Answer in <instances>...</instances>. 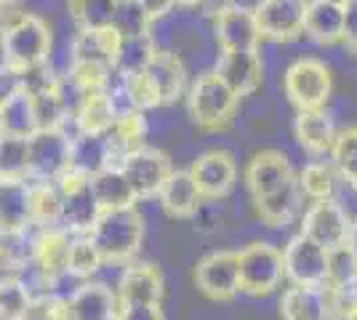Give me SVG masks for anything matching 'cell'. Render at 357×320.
<instances>
[{
  "mask_svg": "<svg viewBox=\"0 0 357 320\" xmlns=\"http://www.w3.org/2000/svg\"><path fill=\"white\" fill-rule=\"evenodd\" d=\"M195 283L208 299L229 302L240 294V267L238 251H213L197 261Z\"/></svg>",
  "mask_w": 357,
  "mask_h": 320,
  "instance_id": "30bf717a",
  "label": "cell"
},
{
  "mask_svg": "<svg viewBox=\"0 0 357 320\" xmlns=\"http://www.w3.org/2000/svg\"><path fill=\"white\" fill-rule=\"evenodd\" d=\"M107 320H118V315H112V318H107Z\"/></svg>",
  "mask_w": 357,
  "mask_h": 320,
  "instance_id": "9f6ffc18",
  "label": "cell"
},
{
  "mask_svg": "<svg viewBox=\"0 0 357 320\" xmlns=\"http://www.w3.org/2000/svg\"><path fill=\"white\" fill-rule=\"evenodd\" d=\"M192 174L197 192L203 200H219L224 198L235 182H238V166L235 158L224 150H208V153L197 155L192 160Z\"/></svg>",
  "mask_w": 357,
  "mask_h": 320,
  "instance_id": "4fadbf2b",
  "label": "cell"
},
{
  "mask_svg": "<svg viewBox=\"0 0 357 320\" xmlns=\"http://www.w3.org/2000/svg\"><path fill=\"white\" fill-rule=\"evenodd\" d=\"M280 315L283 320H331L326 286H294L280 299Z\"/></svg>",
  "mask_w": 357,
  "mask_h": 320,
  "instance_id": "603a6c76",
  "label": "cell"
},
{
  "mask_svg": "<svg viewBox=\"0 0 357 320\" xmlns=\"http://www.w3.org/2000/svg\"><path fill=\"white\" fill-rule=\"evenodd\" d=\"M32 296L27 291L16 283L14 277L8 280H0V315H8V318H22L30 307Z\"/></svg>",
  "mask_w": 357,
  "mask_h": 320,
  "instance_id": "b9f144b4",
  "label": "cell"
},
{
  "mask_svg": "<svg viewBox=\"0 0 357 320\" xmlns=\"http://www.w3.org/2000/svg\"><path fill=\"white\" fill-rule=\"evenodd\" d=\"M333 168L342 174L347 182L357 184V128H344L336 134V142L331 147Z\"/></svg>",
  "mask_w": 357,
  "mask_h": 320,
  "instance_id": "74e56055",
  "label": "cell"
},
{
  "mask_svg": "<svg viewBox=\"0 0 357 320\" xmlns=\"http://www.w3.org/2000/svg\"><path fill=\"white\" fill-rule=\"evenodd\" d=\"M120 35L112 27L102 30H77L75 38H70L73 64H91V67H105L112 70L115 54H118Z\"/></svg>",
  "mask_w": 357,
  "mask_h": 320,
  "instance_id": "d6986e66",
  "label": "cell"
},
{
  "mask_svg": "<svg viewBox=\"0 0 357 320\" xmlns=\"http://www.w3.org/2000/svg\"><path fill=\"white\" fill-rule=\"evenodd\" d=\"M0 320H22V318H8V315H0Z\"/></svg>",
  "mask_w": 357,
  "mask_h": 320,
  "instance_id": "11a10c76",
  "label": "cell"
},
{
  "mask_svg": "<svg viewBox=\"0 0 357 320\" xmlns=\"http://www.w3.org/2000/svg\"><path fill=\"white\" fill-rule=\"evenodd\" d=\"M59 219H56V229H64L70 235H89L91 227L96 224L102 206L96 203L93 192H91L89 179L75 176V174H64L59 182Z\"/></svg>",
  "mask_w": 357,
  "mask_h": 320,
  "instance_id": "52a82bcc",
  "label": "cell"
},
{
  "mask_svg": "<svg viewBox=\"0 0 357 320\" xmlns=\"http://www.w3.org/2000/svg\"><path fill=\"white\" fill-rule=\"evenodd\" d=\"M102 257L96 251V245L89 241V235H75L73 243H70V261H67V270L75 273L77 277L89 280L91 275L99 270Z\"/></svg>",
  "mask_w": 357,
  "mask_h": 320,
  "instance_id": "f35d334b",
  "label": "cell"
},
{
  "mask_svg": "<svg viewBox=\"0 0 357 320\" xmlns=\"http://www.w3.org/2000/svg\"><path fill=\"white\" fill-rule=\"evenodd\" d=\"M213 35H216V43L222 46V51H253L261 40L253 8H243V6H235V8L224 11L222 16H216Z\"/></svg>",
  "mask_w": 357,
  "mask_h": 320,
  "instance_id": "e0dca14e",
  "label": "cell"
},
{
  "mask_svg": "<svg viewBox=\"0 0 357 320\" xmlns=\"http://www.w3.org/2000/svg\"><path fill=\"white\" fill-rule=\"evenodd\" d=\"M115 294L120 305H160L165 294L163 275L155 264H126Z\"/></svg>",
  "mask_w": 357,
  "mask_h": 320,
  "instance_id": "5bb4252c",
  "label": "cell"
},
{
  "mask_svg": "<svg viewBox=\"0 0 357 320\" xmlns=\"http://www.w3.org/2000/svg\"><path fill=\"white\" fill-rule=\"evenodd\" d=\"M118 294L102 283L86 280L73 299L64 305V315L70 320H107L118 315Z\"/></svg>",
  "mask_w": 357,
  "mask_h": 320,
  "instance_id": "ffe728a7",
  "label": "cell"
},
{
  "mask_svg": "<svg viewBox=\"0 0 357 320\" xmlns=\"http://www.w3.org/2000/svg\"><path fill=\"white\" fill-rule=\"evenodd\" d=\"M144 75L152 83L160 105H174L176 99H181V93L187 89V67L174 51L158 48L152 61L147 64V70H144Z\"/></svg>",
  "mask_w": 357,
  "mask_h": 320,
  "instance_id": "ac0fdd59",
  "label": "cell"
},
{
  "mask_svg": "<svg viewBox=\"0 0 357 320\" xmlns=\"http://www.w3.org/2000/svg\"><path fill=\"white\" fill-rule=\"evenodd\" d=\"M0 125L3 134L11 137H32L38 131V121H35V107H32V96L27 91H19L11 96L6 105H0Z\"/></svg>",
  "mask_w": 357,
  "mask_h": 320,
  "instance_id": "4dcf8cb0",
  "label": "cell"
},
{
  "mask_svg": "<svg viewBox=\"0 0 357 320\" xmlns=\"http://www.w3.org/2000/svg\"><path fill=\"white\" fill-rule=\"evenodd\" d=\"M344 245L349 248V254L357 259V219L355 222H349V229H347V241H344Z\"/></svg>",
  "mask_w": 357,
  "mask_h": 320,
  "instance_id": "c3c4849f",
  "label": "cell"
},
{
  "mask_svg": "<svg viewBox=\"0 0 357 320\" xmlns=\"http://www.w3.org/2000/svg\"><path fill=\"white\" fill-rule=\"evenodd\" d=\"M30 224V182H0V232H16Z\"/></svg>",
  "mask_w": 357,
  "mask_h": 320,
  "instance_id": "484cf974",
  "label": "cell"
},
{
  "mask_svg": "<svg viewBox=\"0 0 357 320\" xmlns=\"http://www.w3.org/2000/svg\"><path fill=\"white\" fill-rule=\"evenodd\" d=\"M118 320H165L160 305H120Z\"/></svg>",
  "mask_w": 357,
  "mask_h": 320,
  "instance_id": "f6af8a7d",
  "label": "cell"
},
{
  "mask_svg": "<svg viewBox=\"0 0 357 320\" xmlns=\"http://www.w3.org/2000/svg\"><path fill=\"white\" fill-rule=\"evenodd\" d=\"M298 190L301 195L312 200H326L333 198V187H336V168L333 163H326V160H314V163H307L298 174Z\"/></svg>",
  "mask_w": 357,
  "mask_h": 320,
  "instance_id": "d590c367",
  "label": "cell"
},
{
  "mask_svg": "<svg viewBox=\"0 0 357 320\" xmlns=\"http://www.w3.org/2000/svg\"><path fill=\"white\" fill-rule=\"evenodd\" d=\"M139 6L147 11L152 24H158L160 19H165V16L176 8V0H139Z\"/></svg>",
  "mask_w": 357,
  "mask_h": 320,
  "instance_id": "bcb514c9",
  "label": "cell"
},
{
  "mask_svg": "<svg viewBox=\"0 0 357 320\" xmlns=\"http://www.w3.org/2000/svg\"><path fill=\"white\" fill-rule=\"evenodd\" d=\"M240 96L216 73H206L195 80L187 93L190 118L203 131H222L238 112Z\"/></svg>",
  "mask_w": 357,
  "mask_h": 320,
  "instance_id": "3957f363",
  "label": "cell"
},
{
  "mask_svg": "<svg viewBox=\"0 0 357 320\" xmlns=\"http://www.w3.org/2000/svg\"><path fill=\"white\" fill-rule=\"evenodd\" d=\"M59 184L56 182H30L32 224L40 229L56 227L59 219Z\"/></svg>",
  "mask_w": 357,
  "mask_h": 320,
  "instance_id": "d6a6232c",
  "label": "cell"
},
{
  "mask_svg": "<svg viewBox=\"0 0 357 320\" xmlns=\"http://www.w3.org/2000/svg\"><path fill=\"white\" fill-rule=\"evenodd\" d=\"M349 289H352V294L357 296V275H355V280H352V286H349Z\"/></svg>",
  "mask_w": 357,
  "mask_h": 320,
  "instance_id": "f5cc1de1",
  "label": "cell"
},
{
  "mask_svg": "<svg viewBox=\"0 0 357 320\" xmlns=\"http://www.w3.org/2000/svg\"><path fill=\"white\" fill-rule=\"evenodd\" d=\"M109 27L118 32L120 38H136V35H149L155 24L147 16V11L139 6V0H123L115 6Z\"/></svg>",
  "mask_w": 357,
  "mask_h": 320,
  "instance_id": "8d00e7d4",
  "label": "cell"
},
{
  "mask_svg": "<svg viewBox=\"0 0 357 320\" xmlns=\"http://www.w3.org/2000/svg\"><path fill=\"white\" fill-rule=\"evenodd\" d=\"M344 27V6H333L326 0H310L307 14H304V32L312 38L314 43H342Z\"/></svg>",
  "mask_w": 357,
  "mask_h": 320,
  "instance_id": "d4e9b609",
  "label": "cell"
},
{
  "mask_svg": "<svg viewBox=\"0 0 357 320\" xmlns=\"http://www.w3.org/2000/svg\"><path fill=\"white\" fill-rule=\"evenodd\" d=\"M75 235L64 232V229H43L38 238V248H35V261L40 264V270L45 275H56L61 270H67L70 261V243Z\"/></svg>",
  "mask_w": 357,
  "mask_h": 320,
  "instance_id": "f546056e",
  "label": "cell"
},
{
  "mask_svg": "<svg viewBox=\"0 0 357 320\" xmlns=\"http://www.w3.org/2000/svg\"><path fill=\"white\" fill-rule=\"evenodd\" d=\"M240 291L251 296H267L283 283V251L272 243H251L238 254Z\"/></svg>",
  "mask_w": 357,
  "mask_h": 320,
  "instance_id": "277c9868",
  "label": "cell"
},
{
  "mask_svg": "<svg viewBox=\"0 0 357 320\" xmlns=\"http://www.w3.org/2000/svg\"><path fill=\"white\" fill-rule=\"evenodd\" d=\"M283 273L294 286L320 289L328 283V251L298 232L283 251Z\"/></svg>",
  "mask_w": 357,
  "mask_h": 320,
  "instance_id": "9c48e42d",
  "label": "cell"
},
{
  "mask_svg": "<svg viewBox=\"0 0 357 320\" xmlns=\"http://www.w3.org/2000/svg\"><path fill=\"white\" fill-rule=\"evenodd\" d=\"M298 206H301V190L296 179H291L285 187L269 192L264 198H256V211L269 227H285L296 216Z\"/></svg>",
  "mask_w": 357,
  "mask_h": 320,
  "instance_id": "4316f807",
  "label": "cell"
},
{
  "mask_svg": "<svg viewBox=\"0 0 357 320\" xmlns=\"http://www.w3.org/2000/svg\"><path fill=\"white\" fill-rule=\"evenodd\" d=\"M197 0H176V6H195Z\"/></svg>",
  "mask_w": 357,
  "mask_h": 320,
  "instance_id": "f907efd6",
  "label": "cell"
},
{
  "mask_svg": "<svg viewBox=\"0 0 357 320\" xmlns=\"http://www.w3.org/2000/svg\"><path fill=\"white\" fill-rule=\"evenodd\" d=\"M355 190H357V184H355Z\"/></svg>",
  "mask_w": 357,
  "mask_h": 320,
  "instance_id": "94428289",
  "label": "cell"
},
{
  "mask_svg": "<svg viewBox=\"0 0 357 320\" xmlns=\"http://www.w3.org/2000/svg\"><path fill=\"white\" fill-rule=\"evenodd\" d=\"M0 137H3V125H0Z\"/></svg>",
  "mask_w": 357,
  "mask_h": 320,
  "instance_id": "6f0895ef",
  "label": "cell"
},
{
  "mask_svg": "<svg viewBox=\"0 0 357 320\" xmlns=\"http://www.w3.org/2000/svg\"><path fill=\"white\" fill-rule=\"evenodd\" d=\"M158 51L155 43V35H136V38H120L118 54H115V64L112 70L118 75H136V73H144L147 64L152 61Z\"/></svg>",
  "mask_w": 357,
  "mask_h": 320,
  "instance_id": "f1b7e54d",
  "label": "cell"
},
{
  "mask_svg": "<svg viewBox=\"0 0 357 320\" xmlns=\"http://www.w3.org/2000/svg\"><path fill=\"white\" fill-rule=\"evenodd\" d=\"M112 168V155L107 144L105 134H93V131H80L70 142V174L91 179L99 171Z\"/></svg>",
  "mask_w": 357,
  "mask_h": 320,
  "instance_id": "44dd1931",
  "label": "cell"
},
{
  "mask_svg": "<svg viewBox=\"0 0 357 320\" xmlns=\"http://www.w3.org/2000/svg\"><path fill=\"white\" fill-rule=\"evenodd\" d=\"M331 320H357V312H349V315H339V318H331Z\"/></svg>",
  "mask_w": 357,
  "mask_h": 320,
  "instance_id": "681fc988",
  "label": "cell"
},
{
  "mask_svg": "<svg viewBox=\"0 0 357 320\" xmlns=\"http://www.w3.org/2000/svg\"><path fill=\"white\" fill-rule=\"evenodd\" d=\"M54 32L43 16L38 14H16L6 22L0 35V56L14 70H32L40 67L51 56Z\"/></svg>",
  "mask_w": 357,
  "mask_h": 320,
  "instance_id": "6da1fadb",
  "label": "cell"
},
{
  "mask_svg": "<svg viewBox=\"0 0 357 320\" xmlns=\"http://www.w3.org/2000/svg\"><path fill=\"white\" fill-rule=\"evenodd\" d=\"M336 123L333 118L323 109H301L296 118V139L304 150L312 155H326L331 153L333 142H336Z\"/></svg>",
  "mask_w": 357,
  "mask_h": 320,
  "instance_id": "cb8c5ba5",
  "label": "cell"
},
{
  "mask_svg": "<svg viewBox=\"0 0 357 320\" xmlns=\"http://www.w3.org/2000/svg\"><path fill=\"white\" fill-rule=\"evenodd\" d=\"M120 171L126 176V182L131 184L134 190V198H158L160 187L168 179V174L174 171L171 160L163 150H155V147H139L134 153H128L120 163Z\"/></svg>",
  "mask_w": 357,
  "mask_h": 320,
  "instance_id": "ba28073f",
  "label": "cell"
},
{
  "mask_svg": "<svg viewBox=\"0 0 357 320\" xmlns=\"http://www.w3.org/2000/svg\"><path fill=\"white\" fill-rule=\"evenodd\" d=\"M342 43L349 54H355L357 56V0H349V3L344 6Z\"/></svg>",
  "mask_w": 357,
  "mask_h": 320,
  "instance_id": "ee69618b",
  "label": "cell"
},
{
  "mask_svg": "<svg viewBox=\"0 0 357 320\" xmlns=\"http://www.w3.org/2000/svg\"><path fill=\"white\" fill-rule=\"evenodd\" d=\"M158 200H160L163 211L171 213L174 219H190L203 203L190 171H171L158 192Z\"/></svg>",
  "mask_w": 357,
  "mask_h": 320,
  "instance_id": "7402d4cb",
  "label": "cell"
},
{
  "mask_svg": "<svg viewBox=\"0 0 357 320\" xmlns=\"http://www.w3.org/2000/svg\"><path fill=\"white\" fill-rule=\"evenodd\" d=\"M75 121L80 125V131H93V134H105L112 128V123L118 121L115 109L109 105L105 91H91L89 99L83 102V107L77 109Z\"/></svg>",
  "mask_w": 357,
  "mask_h": 320,
  "instance_id": "e575fe53",
  "label": "cell"
},
{
  "mask_svg": "<svg viewBox=\"0 0 357 320\" xmlns=\"http://www.w3.org/2000/svg\"><path fill=\"white\" fill-rule=\"evenodd\" d=\"M61 320H70V318H67V315H64V318H61Z\"/></svg>",
  "mask_w": 357,
  "mask_h": 320,
  "instance_id": "680465c9",
  "label": "cell"
},
{
  "mask_svg": "<svg viewBox=\"0 0 357 320\" xmlns=\"http://www.w3.org/2000/svg\"><path fill=\"white\" fill-rule=\"evenodd\" d=\"M349 216L333 198L314 200L312 206L304 211L301 222V235H307L310 241L323 245L326 251H333L344 245L347 241V229H349Z\"/></svg>",
  "mask_w": 357,
  "mask_h": 320,
  "instance_id": "7c38bea8",
  "label": "cell"
},
{
  "mask_svg": "<svg viewBox=\"0 0 357 320\" xmlns=\"http://www.w3.org/2000/svg\"><path fill=\"white\" fill-rule=\"evenodd\" d=\"M0 182H3V179H0Z\"/></svg>",
  "mask_w": 357,
  "mask_h": 320,
  "instance_id": "6125c7cd",
  "label": "cell"
},
{
  "mask_svg": "<svg viewBox=\"0 0 357 320\" xmlns=\"http://www.w3.org/2000/svg\"><path fill=\"white\" fill-rule=\"evenodd\" d=\"M30 168L27 139L3 134L0 137V179L3 182H24Z\"/></svg>",
  "mask_w": 357,
  "mask_h": 320,
  "instance_id": "1f68e13d",
  "label": "cell"
},
{
  "mask_svg": "<svg viewBox=\"0 0 357 320\" xmlns=\"http://www.w3.org/2000/svg\"><path fill=\"white\" fill-rule=\"evenodd\" d=\"M200 11L211 19H216V16H222L224 11H229V8H235L238 6V0H197L195 3Z\"/></svg>",
  "mask_w": 357,
  "mask_h": 320,
  "instance_id": "7dc6e473",
  "label": "cell"
},
{
  "mask_svg": "<svg viewBox=\"0 0 357 320\" xmlns=\"http://www.w3.org/2000/svg\"><path fill=\"white\" fill-rule=\"evenodd\" d=\"M326 3H333V6H347L349 0H326Z\"/></svg>",
  "mask_w": 357,
  "mask_h": 320,
  "instance_id": "816d5d0a",
  "label": "cell"
},
{
  "mask_svg": "<svg viewBox=\"0 0 357 320\" xmlns=\"http://www.w3.org/2000/svg\"><path fill=\"white\" fill-rule=\"evenodd\" d=\"M216 75L238 93V96H248L261 86V56L259 51H222V56L216 61Z\"/></svg>",
  "mask_w": 357,
  "mask_h": 320,
  "instance_id": "9a60e30c",
  "label": "cell"
},
{
  "mask_svg": "<svg viewBox=\"0 0 357 320\" xmlns=\"http://www.w3.org/2000/svg\"><path fill=\"white\" fill-rule=\"evenodd\" d=\"M291 179H296L291 160L283 153H278V150H264V153L253 155V160L245 168V184L251 190L253 200L280 190Z\"/></svg>",
  "mask_w": 357,
  "mask_h": 320,
  "instance_id": "2e32d148",
  "label": "cell"
},
{
  "mask_svg": "<svg viewBox=\"0 0 357 320\" xmlns=\"http://www.w3.org/2000/svg\"><path fill=\"white\" fill-rule=\"evenodd\" d=\"M70 142L73 139L61 128H38L32 137H27V182H59L70 171Z\"/></svg>",
  "mask_w": 357,
  "mask_h": 320,
  "instance_id": "8992f818",
  "label": "cell"
},
{
  "mask_svg": "<svg viewBox=\"0 0 357 320\" xmlns=\"http://www.w3.org/2000/svg\"><path fill=\"white\" fill-rule=\"evenodd\" d=\"M32 96V107H35V121H38V128H59L64 123V109H61V102L56 91H54V83L48 89H40V91L30 93Z\"/></svg>",
  "mask_w": 357,
  "mask_h": 320,
  "instance_id": "60d3db41",
  "label": "cell"
},
{
  "mask_svg": "<svg viewBox=\"0 0 357 320\" xmlns=\"http://www.w3.org/2000/svg\"><path fill=\"white\" fill-rule=\"evenodd\" d=\"M357 275V259L347 245L328 251V289H349Z\"/></svg>",
  "mask_w": 357,
  "mask_h": 320,
  "instance_id": "ab89813d",
  "label": "cell"
},
{
  "mask_svg": "<svg viewBox=\"0 0 357 320\" xmlns=\"http://www.w3.org/2000/svg\"><path fill=\"white\" fill-rule=\"evenodd\" d=\"M89 184H91V192H93L96 203L102 206V211L123 208V206H134L136 203L131 184L126 182L123 171L115 166L105 168V171H99L96 176H91Z\"/></svg>",
  "mask_w": 357,
  "mask_h": 320,
  "instance_id": "83f0119b",
  "label": "cell"
},
{
  "mask_svg": "<svg viewBox=\"0 0 357 320\" xmlns=\"http://www.w3.org/2000/svg\"><path fill=\"white\" fill-rule=\"evenodd\" d=\"M115 3H123V0H115Z\"/></svg>",
  "mask_w": 357,
  "mask_h": 320,
  "instance_id": "91938a15",
  "label": "cell"
},
{
  "mask_svg": "<svg viewBox=\"0 0 357 320\" xmlns=\"http://www.w3.org/2000/svg\"><path fill=\"white\" fill-rule=\"evenodd\" d=\"M64 318V307L56 305L54 299H32L30 307H27V312L22 315V320H61Z\"/></svg>",
  "mask_w": 357,
  "mask_h": 320,
  "instance_id": "7bdbcfd3",
  "label": "cell"
},
{
  "mask_svg": "<svg viewBox=\"0 0 357 320\" xmlns=\"http://www.w3.org/2000/svg\"><path fill=\"white\" fill-rule=\"evenodd\" d=\"M115 6V0H67V14L77 30H102L109 27Z\"/></svg>",
  "mask_w": 357,
  "mask_h": 320,
  "instance_id": "836d02e7",
  "label": "cell"
},
{
  "mask_svg": "<svg viewBox=\"0 0 357 320\" xmlns=\"http://www.w3.org/2000/svg\"><path fill=\"white\" fill-rule=\"evenodd\" d=\"M307 3L310 0H259L253 8L259 35L269 40H291L301 35Z\"/></svg>",
  "mask_w": 357,
  "mask_h": 320,
  "instance_id": "8fae6325",
  "label": "cell"
},
{
  "mask_svg": "<svg viewBox=\"0 0 357 320\" xmlns=\"http://www.w3.org/2000/svg\"><path fill=\"white\" fill-rule=\"evenodd\" d=\"M142 238H144V219L136 203L102 211L89 232V241L96 245L105 261H131L142 245Z\"/></svg>",
  "mask_w": 357,
  "mask_h": 320,
  "instance_id": "7a4b0ae2",
  "label": "cell"
},
{
  "mask_svg": "<svg viewBox=\"0 0 357 320\" xmlns=\"http://www.w3.org/2000/svg\"><path fill=\"white\" fill-rule=\"evenodd\" d=\"M285 96L291 105L301 109H323L331 99V70L317 59H296L283 75Z\"/></svg>",
  "mask_w": 357,
  "mask_h": 320,
  "instance_id": "5b68a950",
  "label": "cell"
},
{
  "mask_svg": "<svg viewBox=\"0 0 357 320\" xmlns=\"http://www.w3.org/2000/svg\"><path fill=\"white\" fill-rule=\"evenodd\" d=\"M3 27H6V19H3V11H0V35H3Z\"/></svg>",
  "mask_w": 357,
  "mask_h": 320,
  "instance_id": "db71d44e",
  "label": "cell"
}]
</instances>
